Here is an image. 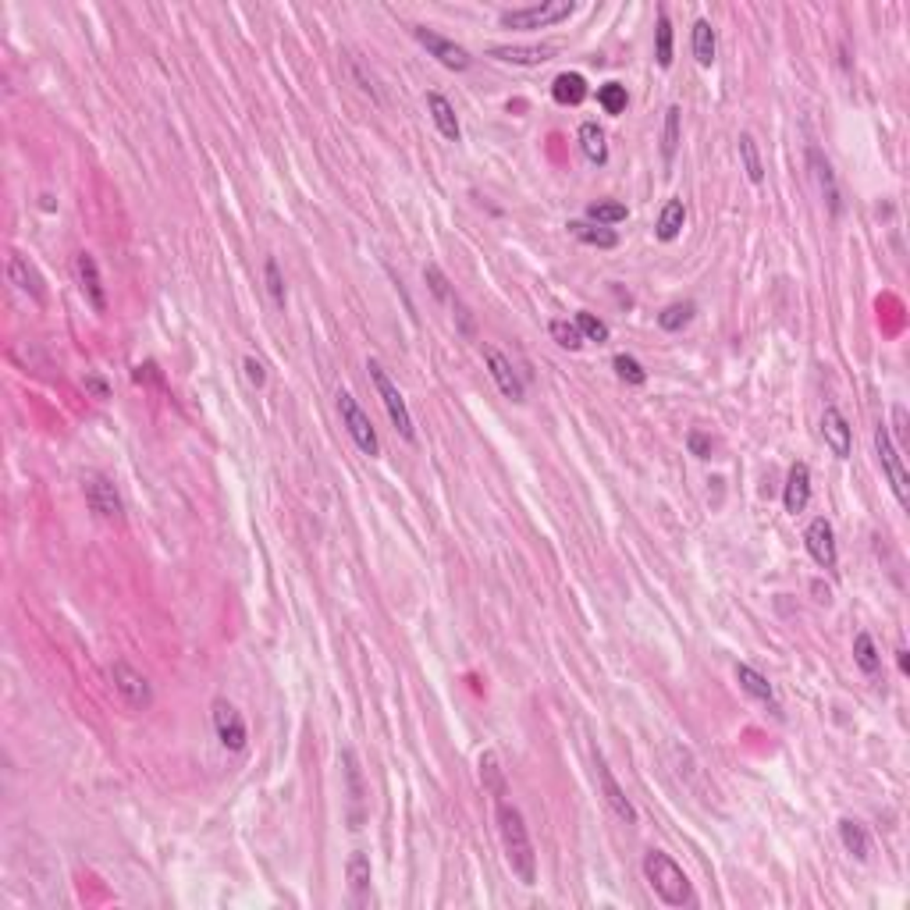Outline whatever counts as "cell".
<instances>
[{
	"label": "cell",
	"instance_id": "6da1fadb",
	"mask_svg": "<svg viewBox=\"0 0 910 910\" xmlns=\"http://www.w3.org/2000/svg\"><path fill=\"white\" fill-rule=\"evenodd\" d=\"M498 832H501V847H505L512 875L523 886H534L537 882V854L530 843V829L523 822V811L509 800H498Z\"/></svg>",
	"mask_w": 910,
	"mask_h": 910
},
{
	"label": "cell",
	"instance_id": "7a4b0ae2",
	"mask_svg": "<svg viewBox=\"0 0 910 910\" xmlns=\"http://www.w3.org/2000/svg\"><path fill=\"white\" fill-rule=\"evenodd\" d=\"M644 879L661 897V904H669V907H690L694 904V889H690L687 872L665 850H647L644 854Z\"/></svg>",
	"mask_w": 910,
	"mask_h": 910
},
{
	"label": "cell",
	"instance_id": "3957f363",
	"mask_svg": "<svg viewBox=\"0 0 910 910\" xmlns=\"http://www.w3.org/2000/svg\"><path fill=\"white\" fill-rule=\"evenodd\" d=\"M367 370H370V381H374V388H377V395H381V402H384V409H388V417H392L395 431H399L406 442H417V427H413L409 406H406L402 392L395 388V381L388 377V370H384L377 359H367Z\"/></svg>",
	"mask_w": 910,
	"mask_h": 910
},
{
	"label": "cell",
	"instance_id": "277c9868",
	"mask_svg": "<svg viewBox=\"0 0 910 910\" xmlns=\"http://www.w3.org/2000/svg\"><path fill=\"white\" fill-rule=\"evenodd\" d=\"M573 11H577L573 0H541V4H530V7L501 11V25L505 29H548L562 18H569Z\"/></svg>",
	"mask_w": 910,
	"mask_h": 910
},
{
	"label": "cell",
	"instance_id": "5b68a950",
	"mask_svg": "<svg viewBox=\"0 0 910 910\" xmlns=\"http://www.w3.org/2000/svg\"><path fill=\"white\" fill-rule=\"evenodd\" d=\"M875 452H879V462H882V469H886L889 484H893L897 501L907 509L910 505V476H907V469H904L900 445H893V434H889V427H886V424H879V427H875Z\"/></svg>",
	"mask_w": 910,
	"mask_h": 910
},
{
	"label": "cell",
	"instance_id": "8992f818",
	"mask_svg": "<svg viewBox=\"0 0 910 910\" xmlns=\"http://www.w3.org/2000/svg\"><path fill=\"white\" fill-rule=\"evenodd\" d=\"M338 399V413H341V424H345V431L352 434V442H356V449L363 455H377L381 452V442H377V431H374V424H370V417L359 409V402L352 399V392H338L334 395Z\"/></svg>",
	"mask_w": 910,
	"mask_h": 910
},
{
	"label": "cell",
	"instance_id": "52a82bcc",
	"mask_svg": "<svg viewBox=\"0 0 910 910\" xmlns=\"http://www.w3.org/2000/svg\"><path fill=\"white\" fill-rule=\"evenodd\" d=\"M111 683H114V690H118V697L132 708V712H147L153 704V687L150 679L139 672V669H132L129 661H114L111 665Z\"/></svg>",
	"mask_w": 910,
	"mask_h": 910
},
{
	"label": "cell",
	"instance_id": "ba28073f",
	"mask_svg": "<svg viewBox=\"0 0 910 910\" xmlns=\"http://www.w3.org/2000/svg\"><path fill=\"white\" fill-rule=\"evenodd\" d=\"M413 36H417V43H420L431 57H438V61H442L445 68H452V72H466V68L473 64V57H469L466 46H459L455 39L434 32V29H427V25H413Z\"/></svg>",
	"mask_w": 910,
	"mask_h": 910
},
{
	"label": "cell",
	"instance_id": "9c48e42d",
	"mask_svg": "<svg viewBox=\"0 0 910 910\" xmlns=\"http://www.w3.org/2000/svg\"><path fill=\"white\" fill-rule=\"evenodd\" d=\"M214 729H217V740H221L224 751H232V754L246 751V740H249L246 722H242L239 708L232 701H224V697L214 701Z\"/></svg>",
	"mask_w": 910,
	"mask_h": 910
},
{
	"label": "cell",
	"instance_id": "30bf717a",
	"mask_svg": "<svg viewBox=\"0 0 910 910\" xmlns=\"http://www.w3.org/2000/svg\"><path fill=\"white\" fill-rule=\"evenodd\" d=\"M804 544H807V555L822 566V569H836L839 562V552H836V530L825 516H814L804 530Z\"/></svg>",
	"mask_w": 910,
	"mask_h": 910
},
{
	"label": "cell",
	"instance_id": "8fae6325",
	"mask_svg": "<svg viewBox=\"0 0 910 910\" xmlns=\"http://www.w3.org/2000/svg\"><path fill=\"white\" fill-rule=\"evenodd\" d=\"M341 775H345V793H349V825L363 829V818H367V786H363L359 758H356L352 747L341 751Z\"/></svg>",
	"mask_w": 910,
	"mask_h": 910
},
{
	"label": "cell",
	"instance_id": "7c38bea8",
	"mask_svg": "<svg viewBox=\"0 0 910 910\" xmlns=\"http://www.w3.org/2000/svg\"><path fill=\"white\" fill-rule=\"evenodd\" d=\"M807 167H811V178H814V185H818V192H822L829 214L839 217V214H843V199H839V185H836L832 160L818 150V147H811V150H807Z\"/></svg>",
	"mask_w": 910,
	"mask_h": 910
},
{
	"label": "cell",
	"instance_id": "4fadbf2b",
	"mask_svg": "<svg viewBox=\"0 0 910 910\" xmlns=\"http://www.w3.org/2000/svg\"><path fill=\"white\" fill-rule=\"evenodd\" d=\"M86 501H89V509H93L100 519H122V512H125L114 480H107V476H100V473L86 480Z\"/></svg>",
	"mask_w": 910,
	"mask_h": 910
},
{
	"label": "cell",
	"instance_id": "5bb4252c",
	"mask_svg": "<svg viewBox=\"0 0 910 910\" xmlns=\"http://www.w3.org/2000/svg\"><path fill=\"white\" fill-rule=\"evenodd\" d=\"M484 359H487V370H491V377H494V384L501 388V395L505 399H512V402H523L527 399V388H523V377L516 374V367L498 352V349H484Z\"/></svg>",
	"mask_w": 910,
	"mask_h": 910
},
{
	"label": "cell",
	"instance_id": "9a60e30c",
	"mask_svg": "<svg viewBox=\"0 0 910 910\" xmlns=\"http://www.w3.org/2000/svg\"><path fill=\"white\" fill-rule=\"evenodd\" d=\"M594 764H598V782H602V793H605L608 807L626 822V825H636V807H633V800L626 796V789L615 782V775H611V768H608V761L602 754H594Z\"/></svg>",
	"mask_w": 910,
	"mask_h": 910
},
{
	"label": "cell",
	"instance_id": "2e32d148",
	"mask_svg": "<svg viewBox=\"0 0 910 910\" xmlns=\"http://www.w3.org/2000/svg\"><path fill=\"white\" fill-rule=\"evenodd\" d=\"M822 438H825V445L832 449L836 459H850L854 431H850L847 417H843L836 406H825V413H822Z\"/></svg>",
	"mask_w": 910,
	"mask_h": 910
},
{
	"label": "cell",
	"instance_id": "e0dca14e",
	"mask_svg": "<svg viewBox=\"0 0 910 910\" xmlns=\"http://www.w3.org/2000/svg\"><path fill=\"white\" fill-rule=\"evenodd\" d=\"M75 274H79V285H82L89 306H93L97 313H104V309H107V289H104L100 267H97V260H93L89 253H79V257H75Z\"/></svg>",
	"mask_w": 910,
	"mask_h": 910
},
{
	"label": "cell",
	"instance_id": "ac0fdd59",
	"mask_svg": "<svg viewBox=\"0 0 910 910\" xmlns=\"http://www.w3.org/2000/svg\"><path fill=\"white\" fill-rule=\"evenodd\" d=\"M811 501V469L807 462H793L789 466V476H786V491H782V505L786 512H804Z\"/></svg>",
	"mask_w": 910,
	"mask_h": 910
},
{
	"label": "cell",
	"instance_id": "d6986e66",
	"mask_svg": "<svg viewBox=\"0 0 910 910\" xmlns=\"http://www.w3.org/2000/svg\"><path fill=\"white\" fill-rule=\"evenodd\" d=\"M7 278H11V285H18L25 296L43 299V278H39V271H36L21 253H11V257H7Z\"/></svg>",
	"mask_w": 910,
	"mask_h": 910
},
{
	"label": "cell",
	"instance_id": "ffe728a7",
	"mask_svg": "<svg viewBox=\"0 0 910 910\" xmlns=\"http://www.w3.org/2000/svg\"><path fill=\"white\" fill-rule=\"evenodd\" d=\"M427 111L438 125V132L449 139V143H459L462 139V129H459V114H455L452 100L442 97V93H427Z\"/></svg>",
	"mask_w": 910,
	"mask_h": 910
},
{
	"label": "cell",
	"instance_id": "44dd1931",
	"mask_svg": "<svg viewBox=\"0 0 910 910\" xmlns=\"http://www.w3.org/2000/svg\"><path fill=\"white\" fill-rule=\"evenodd\" d=\"M491 57L505 61V64H544L548 57H555L552 43H534V46H491Z\"/></svg>",
	"mask_w": 910,
	"mask_h": 910
},
{
	"label": "cell",
	"instance_id": "7402d4cb",
	"mask_svg": "<svg viewBox=\"0 0 910 910\" xmlns=\"http://www.w3.org/2000/svg\"><path fill=\"white\" fill-rule=\"evenodd\" d=\"M737 683H740V690H747L754 701L768 704L775 715H782V708H779V701H775V690H771V683L761 676L758 669H751V665H737Z\"/></svg>",
	"mask_w": 910,
	"mask_h": 910
},
{
	"label": "cell",
	"instance_id": "603a6c76",
	"mask_svg": "<svg viewBox=\"0 0 910 910\" xmlns=\"http://www.w3.org/2000/svg\"><path fill=\"white\" fill-rule=\"evenodd\" d=\"M552 97H555L562 107H577V104H584V97H587V79H584L580 72H562V75L552 82Z\"/></svg>",
	"mask_w": 910,
	"mask_h": 910
},
{
	"label": "cell",
	"instance_id": "cb8c5ba5",
	"mask_svg": "<svg viewBox=\"0 0 910 910\" xmlns=\"http://www.w3.org/2000/svg\"><path fill=\"white\" fill-rule=\"evenodd\" d=\"M683 224H687V206H683V199H669V203L661 206V214H658L654 235H658L661 242H672V239H679Z\"/></svg>",
	"mask_w": 910,
	"mask_h": 910
},
{
	"label": "cell",
	"instance_id": "d4e9b609",
	"mask_svg": "<svg viewBox=\"0 0 910 910\" xmlns=\"http://www.w3.org/2000/svg\"><path fill=\"white\" fill-rule=\"evenodd\" d=\"M580 242H587V246H598V249H615L619 246V235L605 228V224H594V221H569L566 224Z\"/></svg>",
	"mask_w": 910,
	"mask_h": 910
},
{
	"label": "cell",
	"instance_id": "484cf974",
	"mask_svg": "<svg viewBox=\"0 0 910 910\" xmlns=\"http://www.w3.org/2000/svg\"><path fill=\"white\" fill-rule=\"evenodd\" d=\"M715 50H719V39H715V29L708 18H697L694 21V57L701 68H712L715 64Z\"/></svg>",
	"mask_w": 910,
	"mask_h": 910
},
{
	"label": "cell",
	"instance_id": "4316f807",
	"mask_svg": "<svg viewBox=\"0 0 910 910\" xmlns=\"http://www.w3.org/2000/svg\"><path fill=\"white\" fill-rule=\"evenodd\" d=\"M345 875H349V889H352V897H356V900H367V893H370V882H374V872H370V857L356 850V854L349 857V864H345Z\"/></svg>",
	"mask_w": 910,
	"mask_h": 910
},
{
	"label": "cell",
	"instance_id": "83f0119b",
	"mask_svg": "<svg viewBox=\"0 0 910 910\" xmlns=\"http://www.w3.org/2000/svg\"><path fill=\"white\" fill-rule=\"evenodd\" d=\"M839 839H843L847 854H854L857 861H868V854H872V839H868V832H864V825H861V822L843 818V822H839Z\"/></svg>",
	"mask_w": 910,
	"mask_h": 910
},
{
	"label": "cell",
	"instance_id": "f1b7e54d",
	"mask_svg": "<svg viewBox=\"0 0 910 910\" xmlns=\"http://www.w3.org/2000/svg\"><path fill=\"white\" fill-rule=\"evenodd\" d=\"M854 661H857V669H861L864 676H879L882 654H879L872 633H857V636H854Z\"/></svg>",
	"mask_w": 910,
	"mask_h": 910
},
{
	"label": "cell",
	"instance_id": "f546056e",
	"mask_svg": "<svg viewBox=\"0 0 910 910\" xmlns=\"http://www.w3.org/2000/svg\"><path fill=\"white\" fill-rule=\"evenodd\" d=\"M580 147H584L591 164H605L608 160L605 129H602L598 122H584V125H580Z\"/></svg>",
	"mask_w": 910,
	"mask_h": 910
},
{
	"label": "cell",
	"instance_id": "4dcf8cb0",
	"mask_svg": "<svg viewBox=\"0 0 910 910\" xmlns=\"http://www.w3.org/2000/svg\"><path fill=\"white\" fill-rule=\"evenodd\" d=\"M480 782H484V789L494 793L498 800L505 796V768H501V761H498L494 751H484V754H480Z\"/></svg>",
	"mask_w": 910,
	"mask_h": 910
},
{
	"label": "cell",
	"instance_id": "1f68e13d",
	"mask_svg": "<svg viewBox=\"0 0 910 910\" xmlns=\"http://www.w3.org/2000/svg\"><path fill=\"white\" fill-rule=\"evenodd\" d=\"M654 61H658V68L672 64V21H669L665 7L658 11V25H654Z\"/></svg>",
	"mask_w": 910,
	"mask_h": 910
},
{
	"label": "cell",
	"instance_id": "d6a6232c",
	"mask_svg": "<svg viewBox=\"0 0 910 910\" xmlns=\"http://www.w3.org/2000/svg\"><path fill=\"white\" fill-rule=\"evenodd\" d=\"M740 160H744V171L747 178L761 185L764 181V167H761V153H758V139L751 132H740Z\"/></svg>",
	"mask_w": 910,
	"mask_h": 910
},
{
	"label": "cell",
	"instance_id": "836d02e7",
	"mask_svg": "<svg viewBox=\"0 0 910 910\" xmlns=\"http://www.w3.org/2000/svg\"><path fill=\"white\" fill-rule=\"evenodd\" d=\"M679 118H683V111L672 104L665 111V132H661V156H665V164H672V156L679 150Z\"/></svg>",
	"mask_w": 910,
	"mask_h": 910
},
{
	"label": "cell",
	"instance_id": "e575fe53",
	"mask_svg": "<svg viewBox=\"0 0 910 910\" xmlns=\"http://www.w3.org/2000/svg\"><path fill=\"white\" fill-rule=\"evenodd\" d=\"M694 313H697L694 303H672L658 313V324H661V331H683L694 320Z\"/></svg>",
	"mask_w": 910,
	"mask_h": 910
},
{
	"label": "cell",
	"instance_id": "d590c367",
	"mask_svg": "<svg viewBox=\"0 0 910 910\" xmlns=\"http://www.w3.org/2000/svg\"><path fill=\"white\" fill-rule=\"evenodd\" d=\"M626 217H629V210H626L622 203H591V206H587V221L605 224V228L619 224V221H626Z\"/></svg>",
	"mask_w": 910,
	"mask_h": 910
},
{
	"label": "cell",
	"instance_id": "8d00e7d4",
	"mask_svg": "<svg viewBox=\"0 0 910 910\" xmlns=\"http://www.w3.org/2000/svg\"><path fill=\"white\" fill-rule=\"evenodd\" d=\"M577 327H580V334L587 338V341H598V345H605L608 341V324L602 316H594V313H587V309H580L577 313V320H573Z\"/></svg>",
	"mask_w": 910,
	"mask_h": 910
},
{
	"label": "cell",
	"instance_id": "74e56055",
	"mask_svg": "<svg viewBox=\"0 0 910 910\" xmlns=\"http://www.w3.org/2000/svg\"><path fill=\"white\" fill-rule=\"evenodd\" d=\"M264 278H267V292H271V303L278 306V309H285V278H282V267H278V260L274 257H267V264H264Z\"/></svg>",
	"mask_w": 910,
	"mask_h": 910
},
{
	"label": "cell",
	"instance_id": "f35d334b",
	"mask_svg": "<svg viewBox=\"0 0 910 910\" xmlns=\"http://www.w3.org/2000/svg\"><path fill=\"white\" fill-rule=\"evenodd\" d=\"M598 104L605 107V114H622V111H626V104H629L626 86H619V82H605V86L598 89Z\"/></svg>",
	"mask_w": 910,
	"mask_h": 910
},
{
	"label": "cell",
	"instance_id": "ab89813d",
	"mask_svg": "<svg viewBox=\"0 0 910 910\" xmlns=\"http://www.w3.org/2000/svg\"><path fill=\"white\" fill-rule=\"evenodd\" d=\"M552 338L562 345V349H569V352H577L580 345H584V334H580V327L577 324H569V320H552Z\"/></svg>",
	"mask_w": 910,
	"mask_h": 910
},
{
	"label": "cell",
	"instance_id": "60d3db41",
	"mask_svg": "<svg viewBox=\"0 0 910 910\" xmlns=\"http://www.w3.org/2000/svg\"><path fill=\"white\" fill-rule=\"evenodd\" d=\"M424 278H427V285H431V292L442 299V303H449V306H462L459 299L452 296V289H449V278L442 274V267L438 264H427L424 267Z\"/></svg>",
	"mask_w": 910,
	"mask_h": 910
},
{
	"label": "cell",
	"instance_id": "b9f144b4",
	"mask_svg": "<svg viewBox=\"0 0 910 910\" xmlns=\"http://www.w3.org/2000/svg\"><path fill=\"white\" fill-rule=\"evenodd\" d=\"M611 367H615V374H619L626 384H644V381H647V370H644L633 356H626V352H619V356L611 359Z\"/></svg>",
	"mask_w": 910,
	"mask_h": 910
},
{
	"label": "cell",
	"instance_id": "7bdbcfd3",
	"mask_svg": "<svg viewBox=\"0 0 910 910\" xmlns=\"http://www.w3.org/2000/svg\"><path fill=\"white\" fill-rule=\"evenodd\" d=\"M242 367H246V377H249L253 388H264V384H267V370H264V363H260L257 356H246Z\"/></svg>",
	"mask_w": 910,
	"mask_h": 910
},
{
	"label": "cell",
	"instance_id": "ee69618b",
	"mask_svg": "<svg viewBox=\"0 0 910 910\" xmlns=\"http://www.w3.org/2000/svg\"><path fill=\"white\" fill-rule=\"evenodd\" d=\"M687 445H690V452L697 455V459H708V455H712V438H708V434H701V431H690Z\"/></svg>",
	"mask_w": 910,
	"mask_h": 910
},
{
	"label": "cell",
	"instance_id": "f6af8a7d",
	"mask_svg": "<svg viewBox=\"0 0 910 910\" xmlns=\"http://www.w3.org/2000/svg\"><path fill=\"white\" fill-rule=\"evenodd\" d=\"M86 388H93V392H97V399H107V384H104L100 377H86Z\"/></svg>",
	"mask_w": 910,
	"mask_h": 910
},
{
	"label": "cell",
	"instance_id": "bcb514c9",
	"mask_svg": "<svg viewBox=\"0 0 910 910\" xmlns=\"http://www.w3.org/2000/svg\"><path fill=\"white\" fill-rule=\"evenodd\" d=\"M897 661H900V672H907V669H910V661H907V651H904V647H900V651H897Z\"/></svg>",
	"mask_w": 910,
	"mask_h": 910
}]
</instances>
